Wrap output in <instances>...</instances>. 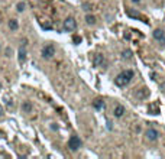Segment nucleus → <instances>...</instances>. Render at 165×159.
<instances>
[{
  "instance_id": "1",
  "label": "nucleus",
  "mask_w": 165,
  "mask_h": 159,
  "mask_svg": "<svg viewBox=\"0 0 165 159\" xmlns=\"http://www.w3.org/2000/svg\"><path fill=\"white\" fill-rule=\"evenodd\" d=\"M133 75H135V72L132 71V69H126V71L120 72V74H119L117 77L115 78L116 85H119V87H125V85H128L129 83L132 81Z\"/></svg>"
},
{
  "instance_id": "2",
  "label": "nucleus",
  "mask_w": 165,
  "mask_h": 159,
  "mask_svg": "<svg viewBox=\"0 0 165 159\" xmlns=\"http://www.w3.org/2000/svg\"><path fill=\"white\" fill-rule=\"evenodd\" d=\"M68 148L71 150H78L81 148V139L78 136H71L68 140Z\"/></svg>"
},
{
  "instance_id": "3",
  "label": "nucleus",
  "mask_w": 165,
  "mask_h": 159,
  "mask_svg": "<svg viewBox=\"0 0 165 159\" xmlns=\"http://www.w3.org/2000/svg\"><path fill=\"white\" fill-rule=\"evenodd\" d=\"M75 28H77V22H75L74 17H67L65 20H64V31L72 32Z\"/></svg>"
},
{
  "instance_id": "4",
  "label": "nucleus",
  "mask_w": 165,
  "mask_h": 159,
  "mask_svg": "<svg viewBox=\"0 0 165 159\" xmlns=\"http://www.w3.org/2000/svg\"><path fill=\"white\" fill-rule=\"evenodd\" d=\"M54 55H55V48H54V45H47V46H44V49H42V56H44L45 59L52 58Z\"/></svg>"
},
{
  "instance_id": "5",
  "label": "nucleus",
  "mask_w": 165,
  "mask_h": 159,
  "mask_svg": "<svg viewBox=\"0 0 165 159\" xmlns=\"http://www.w3.org/2000/svg\"><path fill=\"white\" fill-rule=\"evenodd\" d=\"M145 134H146V137L149 139V140H156V139H158V136H159V133L155 130V129H148Z\"/></svg>"
},
{
  "instance_id": "6",
  "label": "nucleus",
  "mask_w": 165,
  "mask_h": 159,
  "mask_svg": "<svg viewBox=\"0 0 165 159\" xmlns=\"http://www.w3.org/2000/svg\"><path fill=\"white\" fill-rule=\"evenodd\" d=\"M26 61V49H25V46H20L19 48V62L20 64H23Z\"/></svg>"
},
{
  "instance_id": "7",
  "label": "nucleus",
  "mask_w": 165,
  "mask_h": 159,
  "mask_svg": "<svg viewBox=\"0 0 165 159\" xmlns=\"http://www.w3.org/2000/svg\"><path fill=\"white\" fill-rule=\"evenodd\" d=\"M153 38H155L156 41H164V38H165V33L162 29H155L153 31Z\"/></svg>"
},
{
  "instance_id": "8",
  "label": "nucleus",
  "mask_w": 165,
  "mask_h": 159,
  "mask_svg": "<svg viewBox=\"0 0 165 159\" xmlns=\"http://www.w3.org/2000/svg\"><path fill=\"white\" fill-rule=\"evenodd\" d=\"M138 97H139V98H148V97H149V90H148V88H140V91L139 93H138Z\"/></svg>"
},
{
  "instance_id": "9",
  "label": "nucleus",
  "mask_w": 165,
  "mask_h": 159,
  "mask_svg": "<svg viewBox=\"0 0 165 159\" xmlns=\"http://www.w3.org/2000/svg\"><path fill=\"white\" fill-rule=\"evenodd\" d=\"M123 114H125V107L123 106H116V109H115V116L116 117H122Z\"/></svg>"
},
{
  "instance_id": "10",
  "label": "nucleus",
  "mask_w": 165,
  "mask_h": 159,
  "mask_svg": "<svg viewBox=\"0 0 165 159\" xmlns=\"http://www.w3.org/2000/svg\"><path fill=\"white\" fill-rule=\"evenodd\" d=\"M93 106H94V109H96V110H101L103 107H104V101H103L101 98H99V100H94Z\"/></svg>"
},
{
  "instance_id": "11",
  "label": "nucleus",
  "mask_w": 165,
  "mask_h": 159,
  "mask_svg": "<svg viewBox=\"0 0 165 159\" xmlns=\"http://www.w3.org/2000/svg\"><path fill=\"white\" fill-rule=\"evenodd\" d=\"M128 16H130V17H133V19H145V17H142V16H140L136 10H128ZM145 20H146V19H145ZM146 22H148V20H146Z\"/></svg>"
},
{
  "instance_id": "12",
  "label": "nucleus",
  "mask_w": 165,
  "mask_h": 159,
  "mask_svg": "<svg viewBox=\"0 0 165 159\" xmlns=\"http://www.w3.org/2000/svg\"><path fill=\"white\" fill-rule=\"evenodd\" d=\"M9 28H10V31H16V29L19 28V23H18L16 19H10L9 20Z\"/></svg>"
},
{
  "instance_id": "13",
  "label": "nucleus",
  "mask_w": 165,
  "mask_h": 159,
  "mask_svg": "<svg viewBox=\"0 0 165 159\" xmlns=\"http://www.w3.org/2000/svg\"><path fill=\"white\" fill-rule=\"evenodd\" d=\"M22 110L25 113H31L32 111V104L29 103V101H25V103L22 104Z\"/></svg>"
},
{
  "instance_id": "14",
  "label": "nucleus",
  "mask_w": 165,
  "mask_h": 159,
  "mask_svg": "<svg viewBox=\"0 0 165 159\" xmlns=\"http://www.w3.org/2000/svg\"><path fill=\"white\" fill-rule=\"evenodd\" d=\"M101 64H103V55L101 54H97L94 56V65H101Z\"/></svg>"
},
{
  "instance_id": "15",
  "label": "nucleus",
  "mask_w": 165,
  "mask_h": 159,
  "mask_svg": "<svg viewBox=\"0 0 165 159\" xmlns=\"http://www.w3.org/2000/svg\"><path fill=\"white\" fill-rule=\"evenodd\" d=\"M122 58L123 59H130L132 58V51L130 49H125L122 52Z\"/></svg>"
},
{
  "instance_id": "16",
  "label": "nucleus",
  "mask_w": 165,
  "mask_h": 159,
  "mask_svg": "<svg viewBox=\"0 0 165 159\" xmlns=\"http://www.w3.org/2000/svg\"><path fill=\"white\" fill-rule=\"evenodd\" d=\"M149 113L151 114H158L159 113L158 106H155V104H149Z\"/></svg>"
},
{
  "instance_id": "17",
  "label": "nucleus",
  "mask_w": 165,
  "mask_h": 159,
  "mask_svg": "<svg viewBox=\"0 0 165 159\" xmlns=\"http://www.w3.org/2000/svg\"><path fill=\"white\" fill-rule=\"evenodd\" d=\"M86 22H87L88 25H94V23H96V17L91 16V15H87L86 16Z\"/></svg>"
},
{
  "instance_id": "18",
  "label": "nucleus",
  "mask_w": 165,
  "mask_h": 159,
  "mask_svg": "<svg viewBox=\"0 0 165 159\" xmlns=\"http://www.w3.org/2000/svg\"><path fill=\"white\" fill-rule=\"evenodd\" d=\"M25 7H26V4L23 3V2H19V3H18V6H16V10H18L19 13H22L23 10H25Z\"/></svg>"
},
{
  "instance_id": "19",
  "label": "nucleus",
  "mask_w": 165,
  "mask_h": 159,
  "mask_svg": "<svg viewBox=\"0 0 165 159\" xmlns=\"http://www.w3.org/2000/svg\"><path fill=\"white\" fill-rule=\"evenodd\" d=\"M83 9H84L86 12H88V10H91V6L88 3H84V4H83Z\"/></svg>"
},
{
  "instance_id": "20",
  "label": "nucleus",
  "mask_w": 165,
  "mask_h": 159,
  "mask_svg": "<svg viewBox=\"0 0 165 159\" xmlns=\"http://www.w3.org/2000/svg\"><path fill=\"white\" fill-rule=\"evenodd\" d=\"M72 41H74V44H80V42H81V36H74Z\"/></svg>"
},
{
  "instance_id": "21",
  "label": "nucleus",
  "mask_w": 165,
  "mask_h": 159,
  "mask_svg": "<svg viewBox=\"0 0 165 159\" xmlns=\"http://www.w3.org/2000/svg\"><path fill=\"white\" fill-rule=\"evenodd\" d=\"M12 55V49L10 48H6V56H10Z\"/></svg>"
},
{
  "instance_id": "22",
  "label": "nucleus",
  "mask_w": 165,
  "mask_h": 159,
  "mask_svg": "<svg viewBox=\"0 0 165 159\" xmlns=\"http://www.w3.org/2000/svg\"><path fill=\"white\" fill-rule=\"evenodd\" d=\"M159 88H161V91H165V81L162 83L161 85H159Z\"/></svg>"
},
{
  "instance_id": "23",
  "label": "nucleus",
  "mask_w": 165,
  "mask_h": 159,
  "mask_svg": "<svg viewBox=\"0 0 165 159\" xmlns=\"http://www.w3.org/2000/svg\"><path fill=\"white\" fill-rule=\"evenodd\" d=\"M3 114H4V111H3V107L0 106V117H3Z\"/></svg>"
},
{
  "instance_id": "24",
  "label": "nucleus",
  "mask_w": 165,
  "mask_h": 159,
  "mask_svg": "<svg viewBox=\"0 0 165 159\" xmlns=\"http://www.w3.org/2000/svg\"><path fill=\"white\" fill-rule=\"evenodd\" d=\"M7 107H9V109H12V107H13V101H7Z\"/></svg>"
},
{
  "instance_id": "25",
  "label": "nucleus",
  "mask_w": 165,
  "mask_h": 159,
  "mask_svg": "<svg viewBox=\"0 0 165 159\" xmlns=\"http://www.w3.org/2000/svg\"><path fill=\"white\" fill-rule=\"evenodd\" d=\"M132 2H135V3H138V2H140V0H132Z\"/></svg>"
},
{
  "instance_id": "26",
  "label": "nucleus",
  "mask_w": 165,
  "mask_h": 159,
  "mask_svg": "<svg viewBox=\"0 0 165 159\" xmlns=\"http://www.w3.org/2000/svg\"><path fill=\"white\" fill-rule=\"evenodd\" d=\"M0 88H2V83H0Z\"/></svg>"
},
{
  "instance_id": "27",
  "label": "nucleus",
  "mask_w": 165,
  "mask_h": 159,
  "mask_svg": "<svg viewBox=\"0 0 165 159\" xmlns=\"http://www.w3.org/2000/svg\"><path fill=\"white\" fill-rule=\"evenodd\" d=\"M0 51H2V46H0Z\"/></svg>"
}]
</instances>
